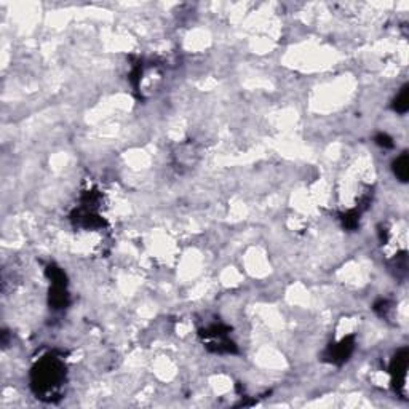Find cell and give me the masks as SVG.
Masks as SVG:
<instances>
[{
	"instance_id": "cell-1",
	"label": "cell",
	"mask_w": 409,
	"mask_h": 409,
	"mask_svg": "<svg viewBox=\"0 0 409 409\" xmlns=\"http://www.w3.org/2000/svg\"><path fill=\"white\" fill-rule=\"evenodd\" d=\"M406 369H408V350H401L400 353H396V357L393 360V377H395V385L403 387L406 382Z\"/></svg>"
},
{
	"instance_id": "cell-2",
	"label": "cell",
	"mask_w": 409,
	"mask_h": 409,
	"mask_svg": "<svg viewBox=\"0 0 409 409\" xmlns=\"http://www.w3.org/2000/svg\"><path fill=\"white\" fill-rule=\"evenodd\" d=\"M409 173V163H408V155L403 154L400 159H396L395 162V174L401 181H406Z\"/></svg>"
},
{
	"instance_id": "cell-3",
	"label": "cell",
	"mask_w": 409,
	"mask_h": 409,
	"mask_svg": "<svg viewBox=\"0 0 409 409\" xmlns=\"http://www.w3.org/2000/svg\"><path fill=\"white\" fill-rule=\"evenodd\" d=\"M408 88H403V91L400 93V96L396 98L395 101V109L398 112H406L408 111Z\"/></svg>"
}]
</instances>
